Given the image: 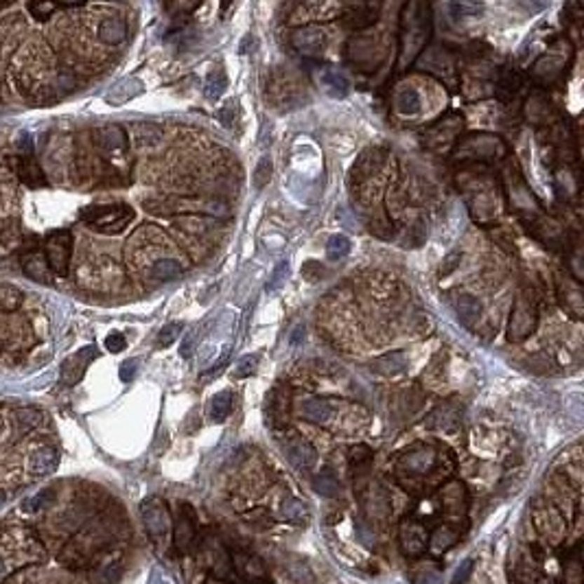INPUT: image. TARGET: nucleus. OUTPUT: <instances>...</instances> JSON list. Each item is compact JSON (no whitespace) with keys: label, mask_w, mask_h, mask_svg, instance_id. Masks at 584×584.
<instances>
[{"label":"nucleus","mask_w":584,"mask_h":584,"mask_svg":"<svg viewBox=\"0 0 584 584\" xmlns=\"http://www.w3.org/2000/svg\"><path fill=\"white\" fill-rule=\"evenodd\" d=\"M132 556L125 510L90 484L46 486L0 517V584H121Z\"/></svg>","instance_id":"f257e3e1"},{"label":"nucleus","mask_w":584,"mask_h":584,"mask_svg":"<svg viewBox=\"0 0 584 584\" xmlns=\"http://www.w3.org/2000/svg\"><path fill=\"white\" fill-rule=\"evenodd\" d=\"M57 464L60 449L42 412L33 407L0 412V505L18 490L48 477Z\"/></svg>","instance_id":"f03ea898"},{"label":"nucleus","mask_w":584,"mask_h":584,"mask_svg":"<svg viewBox=\"0 0 584 584\" xmlns=\"http://www.w3.org/2000/svg\"><path fill=\"white\" fill-rule=\"evenodd\" d=\"M81 219L93 226L99 232L105 234H116L121 232L127 224L134 219V210L125 204H114V206H93V208H86Z\"/></svg>","instance_id":"7ed1b4c3"},{"label":"nucleus","mask_w":584,"mask_h":584,"mask_svg":"<svg viewBox=\"0 0 584 584\" xmlns=\"http://www.w3.org/2000/svg\"><path fill=\"white\" fill-rule=\"evenodd\" d=\"M536 322H538V311H536L534 298L530 294H521L515 302L512 318H510V326H508L510 341H523L525 337H530L536 328Z\"/></svg>","instance_id":"20e7f679"},{"label":"nucleus","mask_w":584,"mask_h":584,"mask_svg":"<svg viewBox=\"0 0 584 584\" xmlns=\"http://www.w3.org/2000/svg\"><path fill=\"white\" fill-rule=\"evenodd\" d=\"M70 254H72V232L70 230H55L44 241V259L57 276H68L70 269Z\"/></svg>","instance_id":"39448f33"},{"label":"nucleus","mask_w":584,"mask_h":584,"mask_svg":"<svg viewBox=\"0 0 584 584\" xmlns=\"http://www.w3.org/2000/svg\"><path fill=\"white\" fill-rule=\"evenodd\" d=\"M142 521L154 538H164L171 532V517L167 512V505L160 499H149L142 503Z\"/></svg>","instance_id":"423d86ee"},{"label":"nucleus","mask_w":584,"mask_h":584,"mask_svg":"<svg viewBox=\"0 0 584 584\" xmlns=\"http://www.w3.org/2000/svg\"><path fill=\"white\" fill-rule=\"evenodd\" d=\"M232 558V567L236 571L243 582L252 584V582H267V569H265V562L257 556V554H250V552H234L230 554Z\"/></svg>","instance_id":"0eeeda50"},{"label":"nucleus","mask_w":584,"mask_h":584,"mask_svg":"<svg viewBox=\"0 0 584 584\" xmlns=\"http://www.w3.org/2000/svg\"><path fill=\"white\" fill-rule=\"evenodd\" d=\"M197 541V519L189 503H179L175 523V547L177 552H189Z\"/></svg>","instance_id":"6e6552de"},{"label":"nucleus","mask_w":584,"mask_h":584,"mask_svg":"<svg viewBox=\"0 0 584 584\" xmlns=\"http://www.w3.org/2000/svg\"><path fill=\"white\" fill-rule=\"evenodd\" d=\"M427 530L425 525H421L418 521H405L400 525V532H398V545H400V552L405 556H421L427 550Z\"/></svg>","instance_id":"1a4fd4ad"},{"label":"nucleus","mask_w":584,"mask_h":584,"mask_svg":"<svg viewBox=\"0 0 584 584\" xmlns=\"http://www.w3.org/2000/svg\"><path fill=\"white\" fill-rule=\"evenodd\" d=\"M433 464H435V451L431 447L421 444V447H414L400 458L398 468L405 470L407 475H427L433 468Z\"/></svg>","instance_id":"9d476101"},{"label":"nucleus","mask_w":584,"mask_h":584,"mask_svg":"<svg viewBox=\"0 0 584 584\" xmlns=\"http://www.w3.org/2000/svg\"><path fill=\"white\" fill-rule=\"evenodd\" d=\"M97 357V348L95 346H88V348H81L77 355H72L64 361L62 366V379L68 386H75L77 381H81L86 368L90 366V361Z\"/></svg>","instance_id":"9b49d317"},{"label":"nucleus","mask_w":584,"mask_h":584,"mask_svg":"<svg viewBox=\"0 0 584 584\" xmlns=\"http://www.w3.org/2000/svg\"><path fill=\"white\" fill-rule=\"evenodd\" d=\"M283 451H285V458L289 460V464L296 468H311L318 460L315 449L306 440H289Z\"/></svg>","instance_id":"f8f14e48"},{"label":"nucleus","mask_w":584,"mask_h":584,"mask_svg":"<svg viewBox=\"0 0 584 584\" xmlns=\"http://www.w3.org/2000/svg\"><path fill=\"white\" fill-rule=\"evenodd\" d=\"M99 147L105 151H125L127 149V134L118 125H105L95 132Z\"/></svg>","instance_id":"ddd939ff"},{"label":"nucleus","mask_w":584,"mask_h":584,"mask_svg":"<svg viewBox=\"0 0 584 584\" xmlns=\"http://www.w3.org/2000/svg\"><path fill=\"white\" fill-rule=\"evenodd\" d=\"M142 93V81L136 77H127L123 81H118L116 86H112V90L105 95V101L109 105H123L127 101L136 99Z\"/></svg>","instance_id":"4468645a"},{"label":"nucleus","mask_w":584,"mask_h":584,"mask_svg":"<svg viewBox=\"0 0 584 584\" xmlns=\"http://www.w3.org/2000/svg\"><path fill=\"white\" fill-rule=\"evenodd\" d=\"M381 164H383L381 151L368 149L366 154H361V156L357 158L355 167H353V171H351V182H363V179L372 177V175L381 169Z\"/></svg>","instance_id":"2eb2a0df"},{"label":"nucleus","mask_w":584,"mask_h":584,"mask_svg":"<svg viewBox=\"0 0 584 584\" xmlns=\"http://www.w3.org/2000/svg\"><path fill=\"white\" fill-rule=\"evenodd\" d=\"M22 271L31 280H38L48 285L50 283V267L44 259L42 252H31L27 257H22Z\"/></svg>","instance_id":"dca6fc26"},{"label":"nucleus","mask_w":584,"mask_h":584,"mask_svg":"<svg viewBox=\"0 0 584 584\" xmlns=\"http://www.w3.org/2000/svg\"><path fill=\"white\" fill-rule=\"evenodd\" d=\"M18 177H20L29 189H42L46 186V175L40 169V164L31 156H25L18 160Z\"/></svg>","instance_id":"f3484780"},{"label":"nucleus","mask_w":584,"mask_h":584,"mask_svg":"<svg viewBox=\"0 0 584 584\" xmlns=\"http://www.w3.org/2000/svg\"><path fill=\"white\" fill-rule=\"evenodd\" d=\"M376 13H379V7H374V5H353L346 9L344 22L351 29H366V27L374 25Z\"/></svg>","instance_id":"a211bd4d"},{"label":"nucleus","mask_w":584,"mask_h":584,"mask_svg":"<svg viewBox=\"0 0 584 584\" xmlns=\"http://www.w3.org/2000/svg\"><path fill=\"white\" fill-rule=\"evenodd\" d=\"M405 368H407V357H405V353H400V351L381 355L372 361V370L376 374H383V376H394L398 372H403Z\"/></svg>","instance_id":"6ab92c4d"},{"label":"nucleus","mask_w":584,"mask_h":584,"mask_svg":"<svg viewBox=\"0 0 584 584\" xmlns=\"http://www.w3.org/2000/svg\"><path fill=\"white\" fill-rule=\"evenodd\" d=\"M294 46L304 55H315L324 48V33L318 29H300L291 38Z\"/></svg>","instance_id":"aec40b11"},{"label":"nucleus","mask_w":584,"mask_h":584,"mask_svg":"<svg viewBox=\"0 0 584 584\" xmlns=\"http://www.w3.org/2000/svg\"><path fill=\"white\" fill-rule=\"evenodd\" d=\"M462 525H440L437 527V530L431 534V538H429V547L433 552H447L449 547H453L455 543L460 541V536H462Z\"/></svg>","instance_id":"412c9836"},{"label":"nucleus","mask_w":584,"mask_h":584,"mask_svg":"<svg viewBox=\"0 0 584 584\" xmlns=\"http://www.w3.org/2000/svg\"><path fill=\"white\" fill-rule=\"evenodd\" d=\"M453 308H455V313H458V318L464 322V324H473L480 315H482V304L475 296H470V294H458L453 298Z\"/></svg>","instance_id":"4be33fe9"},{"label":"nucleus","mask_w":584,"mask_h":584,"mask_svg":"<svg viewBox=\"0 0 584 584\" xmlns=\"http://www.w3.org/2000/svg\"><path fill=\"white\" fill-rule=\"evenodd\" d=\"M99 38H101V42L112 44V46L125 42V38H127V25H125L123 18H116V15L114 18H105V20L99 25Z\"/></svg>","instance_id":"5701e85b"},{"label":"nucleus","mask_w":584,"mask_h":584,"mask_svg":"<svg viewBox=\"0 0 584 584\" xmlns=\"http://www.w3.org/2000/svg\"><path fill=\"white\" fill-rule=\"evenodd\" d=\"M460 421V409L455 407L453 403L440 405L429 418V427L433 429H453Z\"/></svg>","instance_id":"b1692460"},{"label":"nucleus","mask_w":584,"mask_h":584,"mask_svg":"<svg viewBox=\"0 0 584 584\" xmlns=\"http://www.w3.org/2000/svg\"><path fill=\"white\" fill-rule=\"evenodd\" d=\"M370 464H372V449L366 444L355 447L351 453V466L355 470V480H359V482L366 480L370 473Z\"/></svg>","instance_id":"393cba45"},{"label":"nucleus","mask_w":584,"mask_h":584,"mask_svg":"<svg viewBox=\"0 0 584 584\" xmlns=\"http://www.w3.org/2000/svg\"><path fill=\"white\" fill-rule=\"evenodd\" d=\"M440 501H442V508L449 510V512L453 515H460L466 510V495H464V488L460 484H451L442 490V495H440Z\"/></svg>","instance_id":"a878e982"},{"label":"nucleus","mask_w":584,"mask_h":584,"mask_svg":"<svg viewBox=\"0 0 584 584\" xmlns=\"http://www.w3.org/2000/svg\"><path fill=\"white\" fill-rule=\"evenodd\" d=\"M226 88H228V77H226V70L219 66V68H212L210 70V75L206 77V83H204V95L206 99L210 101H217L219 97H222L226 93Z\"/></svg>","instance_id":"bb28decb"},{"label":"nucleus","mask_w":584,"mask_h":584,"mask_svg":"<svg viewBox=\"0 0 584 584\" xmlns=\"http://www.w3.org/2000/svg\"><path fill=\"white\" fill-rule=\"evenodd\" d=\"M320 79H322L324 88H326L333 97H346V95H348L351 83H348V79H346L344 72L331 68V70H324L322 75H320Z\"/></svg>","instance_id":"cd10ccee"},{"label":"nucleus","mask_w":584,"mask_h":584,"mask_svg":"<svg viewBox=\"0 0 584 584\" xmlns=\"http://www.w3.org/2000/svg\"><path fill=\"white\" fill-rule=\"evenodd\" d=\"M396 109L405 116H414L421 112V95L414 88H405L396 95Z\"/></svg>","instance_id":"c85d7f7f"},{"label":"nucleus","mask_w":584,"mask_h":584,"mask_svg":"<svg viewBox=\"0 0 584 584\" xmlns=\"http://www.w3.org/2000/svg\"><path fill=\"white\" fill-rule=\"evenodd\" d=\"M179 273H182V263L175 261V259H160L151 267V276L156 280H162V283L175 280Z\"/></svg>","instance_id":"c756f323"},{"label":"nucleus","mask_w":584,"mask_h":584,"mask_svg":"<svg viewBox=\"0 0 584 584\" xmlns=\"http://www.w3.org/2000/svg\"><path fill=\"white\" fill-rule=\"evenodd\" d=\"M302 414H304L306 421H311V423H326L333 412H331V405H328L326 400L311 398L302 405Z\"/></svg>","instance_id":"7c9ffc66"},{"label":"nucleus","mask_w":584,"mask_h":584,"mask_svg":"<svg viewBox=\"0 0 584 584\" xmlns=\"http://www.w3.org/2000/svg\"><path fill=\"white\" fill-rule=\"evenodd\" d=\"M232 412V392H219L210 403V421L224 423Z\"/></svg>","instance_id":"2f4dec72"},{"label":"nucleus","mask_w":584,"mask_h":584,"mask_svg":"<svg viewBox=\"0 0 584 584\" xmlns=\"http://www.w3.org/2000/svg\"><path fill=\"white\" fill-rule=\"evenodd\" d=\"M313 488H315L318 495H322V497H337L339 490H341L337 477L333 475L331 470H324V473H320V475H315Z\"/></svg>","instance_id":"473e14b6"},{"label":"nucleus","mask_w":584,"mask_h":584,"mask_svg":"<svg viewBox=\"0 0 584 584\" xmlns=\"http://www.w3.org/2000/svg\"><path fill=\"white\" fill-rule=\"evenodd\" d=\"M267 403H269V414L273 421H283V418L289 414V392H285L283 388H276L267 398Z\"/></svg>","instance_id":"72a5a7b5"},{"label":"nucleus","mask_w":584,"mask_h":584,"mask_svg":"<svg viewBox=\"0 0 584 584\" xmlns=\"http://www.w3.org/2000/svg\"><path fill=\"white\" fill-rule=\"evenodd\" d=\"M351 254V239L344 234H335L326 243V257L328 261H341Z\"/></svg>","instance_id":"f704fd0d"},{"label":"nucleus","mask_w":584,"mask_h":584,"mask_svg":"<svg viewBox=\"0 0 584 584\" xmlns=\"http://www.w3.org/2000/svg\"><path fill=\"white\" fill-rule=\"evenodd\" d=\"M22 304V291L3 285L0 287V311H15Z\"/></svg>","instance_id":"c9c22d12"},{"label":"nucleus","mask_w":584,"mask_h":584,"mask_svg":"<svg viewBox=\"0 0 584 584\" xmlns=\"http://www.w3.org/2000/svg\"><path fill=\"white\" fill-rule=\"evenodd\" d=\"M271 160L269 156H263L257 164V169H254V175H252V184L257 191H263L267 184H269V179H271Z\"/></svg>","instance_id":"e433bc0d"},{"label":"nucleus","mask_w":584,"mask_h":584,"mask_svg":"<svg viewBox=\"0 0 584 584\" xmlns=\"http://www.w3.org/2000/svg\"><path fill=\"white\" fill-rule=\"evenodd\" d=\"M280 512H283V517H285L287 521L300 523V521H304V517H306V508H304V503H302L300 499H296V497H289V499H285V501H283V505H280Z\"/></svg>","instance_id":"4c0bfd02"},{"label":"nucleus","mask_w":584,"mask_h":584,"mask_svg":"<svg viewBox=\"0 0 584 584\" xmlns=\"http://www.w3.org/2000/svg\"><path fill=\"white\" fill-rule=\"evenodd\" d=\"M136 134H138V140H142V144H158L162 140L160 127H156L151 123H140L136 127Z\"/></svg>","instance_id":"58836bf2"},{"label":"nucleus","mask_w":584,"mask_h":584,"mask_svg":"<svg viewBox=\"0 0 584 584\" xmlns=\"http://www.w3.org/2000/svg\"><path fill=\"white\" fill-rule=\"evenodd\" d=\"M182 335V324L179 322H171V324H167L160 331V335H158V346H164V348H167V346H171L177 337Z\"/></svg>","instance_id":"ea45409f"},{"label":"nucleus","mask_w":584,"mask_h":584,"mask_svg":"<svg viewBox=\"0 0 584 584\" xmlns=\"http://www.w3.org/2000/svg\"><path fill=\"white\" fill-rule=\"evenodd\" d=\"M497 88H499V93L515 95L517 88H519V75H517V72H512V70L501 72V77H499V81H497Z\"/></svg>","instance_id":"a19ab883"},{"label":"nucleus","mask_w":584,"mask_h":584,"mask_svg":"<svg viewBox=\"0 0 584 584\" xmlns=\"http://www.w3.org/2000/svg\"><path fill=\"white\" fill-rule=\"evenodd\" d=\"M287 273H289V263L283 261L276 269H273L271 280L267 283V291H278L285 285V280H287Z\"/></svg>","instance_id":"79ce46f5"},{"label":"nucleus","mask_w":584,"mask_h":584,"mask_svg":"<svg viewBox=\"0 0 584 584\" xmlns=\"http://www.w3.org/2000/svg\"><path fill=\"white\" fill-rule=\"evenodd\" d=\"M257 357L254 355H245L239 363H236V368H234V372H232V376H236V379H245V376H250L252 372H254V366H257Z\"/></svg>","instance_id":"37998d69"},{"label":"nucleus","mask_w":584,"mask_h":584,"mask_svg":"<svg viewBox=\"0 0 584 584\" xmlns=\"http://www.w3.org/2000/svg\"><path fill=\"white\" fill-rule=\"evenodd\" d=\"M60 5L57 3H31V5H27V9L35 15V18H40V20H44V18H48L55 9H57Z\"/></svg>","instance_id":"c03bdc74"},{"label":"nucleus","mask_w":584,"mask_h":584,"mask_svg":"<svg viewBox=\"0 0 584 584\" xmlns=\"http://www.w3.org/2000/svg\"><path fill=\"white\" fill-rule=\"evenodd\" d=\"M236 101H228L222 109H219V121L224 123V127H232L234 118H236Z\"/></svg>","instance_id":"a18cd8bd"},{"label":"nucleus","mask_w":584,"mask_h":584,"mask_svg":"<svg viewBox=\"0 0 584 584\" xmlns=\"http://www.w3.org/2000/svg\"><path fill=\"white\" fill-rule=\"evenodd\" d=\"M473 569H475V564H473V560H464V562L460 564V567H458V571H455L451 584H466L468 578H470V573H473Z\"/></svg>","instance_id":"49530a36"},{"label":"nucleus","mask_w":584,"mask_h":584,"mask_svg":"<svg viewBox=\"0 0 584 584\" xmlns=\"http://www.w3.org/2000/svg\"><path fill=\"white\" fill-rule=\"evenodd\" d=\"M138 366H140V361H138V359H127V361H123V366H121V381L130 383V381L136 376Z\"/></svg>","instance_id":"de8ad7c7"},{"label":"nucleus","mask_w":584,"mask_h":584,"mask_svg":"<svg viewBox=\"0 0 584 584\" xmlns=\"http://www.w3.org/2000/svg\"><path fill=\"white\" fill-rule=\"evenodd\" d=\"M125 346H127V341L121 333H112L105 337V348L109 353H121V351H125Z\"/></svg>","instance_id":"09e8293b"},{"label":"nucleus","mask_w":584,"mask_h":584,"mask_svg":"<svg viewBox=\"0 0 584 584\" xmlns=\"http://www.w3.org/2000/svg\"><path fill=\"white\" fill-rule=\"evenodd\" d=\"M302 276H304L308 283H318L320 276H322V265L315 263V261H308V263L302 267Z\"/></svg>","instance_id":"8fccbe9b"},{"label":"nucleus","mask_w":584,"mask_h":584,"mask_svg":"<svg viewBox=\"0 0 584 584\" xmlns=\"http://www.w3.org/2000/svg\"><path fill=\"white\" fill-rule=\"evenodd\" d=\"M416 584H442V576L433 569H427L416 578Z\"/></svg>","instance_id":"3c124183"},{"label":"nucleus","mask_w":584,"mask_h":584,"mask_svg":"<svg viewBox=\"0 0 584 584\" xmlns=\"http://www.w3.org/2000/svg\"><path fill=\"white\" fill-rule=\"evenodd\" d=\"M451 11H455L458 15H475V13H480L482 11V7L480 5H468V3H455V5H451Z\"/></svg>","instance_id":"603ef678"},{"label":"nucleus","mask_w":584,"mask_h":584,"mask_svg":"<svg viewBox=\"0 0 584 584\" xmlns=\"http://www.w3.org/2000/svg\"><path fill=\"white\" fill-rule=\"evenodd\" d=\"M193 346H195V331H191V333H186V337H184V341H182V348H179V355L184 357V359H189L191 355H193Z\"/></svg>","instance_id":"864d4df0"},{"label":"nucleus","mask_w":584,"mask_h":584,"mask_svg":"<svg viewBox=\"0 0 584 584\" xmlns=\"http://www.w3.org/2000/svg\"><path fill=\"white\" fill-rule=\"evenodd\" d=\"M458 259H460V254H458V252H453L451 257L447 259V263H449V265H447V269H442V273H444V276H449V273H451V271H453L455 267H458V263H455V261H458Z\"/></svg>","instance_id":"5fc2aeb1"},{"label":"nucleus","mask_w":584,"mask_h":584,"mask_svg":"<svg viewBox=\"0 0 584 584\" xmlns=\"http://www.w3.org/2000/svg\"><path fill=\"white\" fill-rule=\"evenodd\" d=\"M302 337H304V326L300 324V326H296L294 335H291V344H298V341H300Z\"/></svg>","instance_id":"6e6d98bb"}]
</instances>
